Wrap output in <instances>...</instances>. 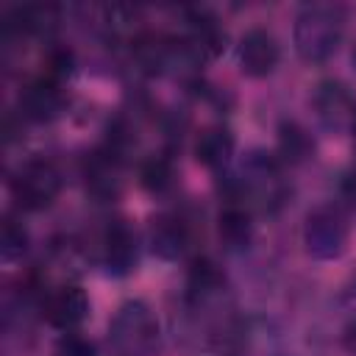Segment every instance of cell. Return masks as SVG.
<instances>
[{
    "label": "cell",
    "instance_id": "cell-1",
    "mask_svg": "<svg viewBox=\"0 0 356 356\" xmlns=\"http://www.w3.org/2000/svg\"><path fill=\"white\" fill-rule=\"evenodd\" d=\"M284 161L264 150H248L234 170L222 175V197L245 206L253 214H275L289 197V181Z\"/></svg>",
    "mask_w": 356,
    "mask_h": 356
},
{
    "label": "cell",
    "instance_id": "cell-4",
    "mask_svg": "<svg viewBox=\"0 0 356 356\" xmlns=\"http://www.w3.org/2000/svg\"><path fill=\"white\" fill-rule=\"evenodd\" d=\"M350 222L342 203H320L314 206L300 228V242L309 259L314 261H334L348 250Z\"/></svg>",
    "mask_w": 356,
    "mask_h": 356
},
{
    "label": "cell",
    "instance_id": "cell-11",
    "mask_svg": "<svg viewBox=\"0 0 356 356\" xmlns=\"http://www.w3.org/2000/svg\"><path fill=\"white\" fill-rule=\"evenodd\" d=\"M64 83L47 78V75H36L33 81H28L19 89V114L31 122H50L64 111Z\"/></svg>",
    "mask_w": 356,
    "mask_h": 356
},
{
    "label": "cell",
    "instance_id": "cell-6",
    "mask_svg": "<svg viewBox=\"0 0 356 356\" xmlns=\"http://www.w3.org/2000/svg\"><path fill=\"white\" fill-rule=\"evenodd\" d=\"M312 111L325 134H356V92L339 78H323L312 89Z\"/></svg>",
    "mask_w": 356,
    "mask_h": 356
},
{
    "label": "cell",
    "instance_id": "cell-9",
    "mask_svg": "<svg viewBox=\"0 0 356 356\" xmlns=\"http://www.w3.org/2000/svg\"><path fill=\"white\" fill-rule=\"evenodd\" d=\"M39 309H42V317L53 328L67 334V331H78L83 325V320L89 317L92 303H89V295L83 292V286L64 281V284H58V286H53L42 295Z\"/></svg>",
    "mask_w": 356,
    "mask_h": 356
},
{
    "label": "cell",
    "instance_id": "cell-21",
    "mask_svg": "<svg viewBox=\"0 0 356 356\" xmlns=\"http://www.w3.org/2000/svg\"><path fill=\"white\" fill-rule=\"evenodd\" d=\"M339 189H342V197H345L350 206H356V170H348V172L342 175Z\"/></svg>",
    "mask_w": 356,
    "mask_h": 356
},
{
    "label": "cell",
    "instance_id": "cell-13",
    "mask_svg": "<svg viewBox=\"0 0 356 356\" xmlns=\"http://www.w3.org/2000/svg\"><path fill=\"white\" fill-rule=\"evenodd\" d=\"M234 147H236L234 131L228 125L217 122V125H206L195 136L192 153H195L197 164H203L206 170H211L217 175H225L231 170V161H234Z\"/></svg>",
    "mask_w": 356,
    "mask_h": 356
},
{
    "label": "cell",
    "instance_id": "cell-8",
    "mask_svg": "<svg viewBox=\"0 0 356 356\" xmlns=\"http://www.w3.org/2000/svg\"><path fill=\"white\" fill-rule=\"evenodd\" d=\"M139 234L128 220H111L100 236V264L111 278H128L139 264Z\"/></svg>",
    "mask_w": 356,
    "mask_h": 356
},
{
    "label": "cell",
    "instance_id": "cell-10",
    "mask_svg": "<svg viewBox=\"0 0 356 356\" xmlns=\"http://www.w3.org/2000/svg\"><path fill=\"white\" fill-rule=\"evenodd\" d=\"M281 61V44L275 39L273 31L267 28H248L242 36H239V44H236V64L242 70V75L248 78H267L275 72Z\"/></svg>",
    "mask_w": 356,
    "mask_h": 356
},
{
    "label": "cell",
    "instance_id": "cell-23",
    "mask_svg": "<svg viewBox=\"0 0 356 356\" xmlns=\"http://www.w3.org/2000/svg\"><path fill=\"white\" fill-rule=\"evenodd\" d=\"M353 61H356V53H353Z\"/></svg>",
    "mask_w": 356,
    "mask_h": 356
},
{
    "label": "cell",
    "instance_id": "cell-3",
    "mask_svg": "<svg viewBox=\"0 0 356 356\" xmlns=\"http://www.w3.org/2000/svg\"><path fill=\"white\" fill-rule=\"evenodd\" d=\"M159 342H161L159 317L145 300L131 298L117 306L106 334L108 356H156Z\"/></svg>",
    "mask_w": 356,
    "mask_h": 356
},
{
    "label": "cell",
    "instance_id": "cell-2",
    "mask_svg": "<svg viewBox=\"0 0 356 356\" xmlns=\"http://www.w3.org/2000/svg\"><path fill=\"white\" fill-rule=\"evenodd\" d=\"M348 11L342 3H306L295 14L292 44L303 64H325L342 44Z\"/></svg>",
    "mask_w": 356,
    "mask_h": 356
},
{
    "label": "cell",
    "instance_id": "cell-7",
    "mask_svg": "<svg viewBox=\"0 0 356 356\" xmlns=\"http://www.w3.org/2000/svg\"><path fill=\"white\" fill-rule=\"evenodd\" d=\"M125 156H120L114 147L103 145L83 156L81 161V178L86 186V195H92L100 203L117 200L125 186Z\"/></svg>",
    "mask_w": 356,
    "mask_h": 356
},
{
    "label": "cell",
    "instance_id": "cell-19",
    "mask_svg": "<svg viewBox=\"0 0 356 356\" xmlns=\"http://www.w3.org/2000/svg\"><path fill=\"white\" fill-rule=\"evenodd\" d=\"M25 250H28V231H25V225L14 214H6L3 217V231H0V253H3V261H14Z\"/></svg>",
    "mask_w": 356,
    "mask_h": 356
},
{
    "label": "cell",
    "instance_id": "cell-16",
    "mask_svg": "<svg viewBox=\"0 0 356 356\" xmlns=\"http://www.w3.org/2000/svg\"><path fill=\"white\" fill-rule=\"evenodd\" d=\"M217 234L228 250H245L253 239V211L225 200V206L217 214Z\"/></svg>",
    "mask_w": 356,
    "mask_h": 356
},
{
    "label": "cell",
    "instance_id": "cell-17",
    "mask_svg": "<svg viewBox=\"0 0 356 356\" xmlns=\"http://www.w3.org/2000/svg\"><path fill=\"white\" fill-rule=\"evenodd\" d=\"M284 164H303L314 156V136L298 120H284L278 125V153Z\"/></svg>",
    "mask_w": 356,
    "mask_h": 356
},
{
    "label": "cell",
    "instance_id": "cell-20",
    "mask_svg": "<svg viewBox=\"0 0 356 356\" xmlns=\"http://www.w3.org/2000/svg\"><path fill=\"white\" fill-rule=\"evenodd\" d=\"M56 356H97V348L81 331H67L56 342Z\"/></svg>",
    "mask_w": 356,
    "mask_h": 356
},
{
    "label": "cell",
    "instance_id": "cell-12",
    "mask_svg": "<svg viewBox=\"0 0 356 356\" xmlns=\"http://www.w3.org/2000/svg\"><path fill=\"white\" fill-rule=\"evenodd\" d=\"M189 222L178 211H159L147 222V248L161 261H175L186 253Z\"/></svg>",
    "mask_w": 356,
    "mask_h": 356
},
{
    "label": "cell",
    "instance_id": "cell-18",
    "mask_svg": "<svg viewBox=\"0 0 356 356\" xmlns=\"http://www.w3.org/2000/svg\"><path fill=\"white\" fill-rule=\"evenodd\" d=\"M175 181V167L172 159L167 153H153L139 164V184L153 192V195H164Z\"/></svg>",
    "mask_w": 356,
    "mask_h": 356
},
{
    "label": "cell",
    "instance_id": "cell-5",
    "mask_svg": "<svg viewBox=\"0 0 356 356\" xmlns=\"http://www.w3.org/2000/svg\"><path fill=\"white\" fill-rule=\"evenodd\" d=\"M61 184H64L61 170L50 159L33 156L19 161V167L11 172L8 192L22 211H44L61 195Z\"/></svg>",
    "mask_w": 356,
    "mask_h": 356
},
{
    "label": "cell",
    "instance_id": "cell-14",
    "mask_svg": "<svg viewBox=\"0 0 356 356\" xmlns=\"http://www.w3.org/2000/svg\"><path fill=\"white\" fill-rule=\"evenodd\" d=\"M225 292V273L211 259H195L186 275V303L192 309H206Z\"/></svg>",
    "mask_w": 356,
    "mask_h": 356
},
{
    "label": "cell",
    "instance_id": "cell-15",
    "mask_svg": "<svg viewBox=\"0 0 356 356\" xmlns=\"http://www.w3.org/2000/svg\"><path fill=\"white\" fill-rule=\"evenodd\" d=\"M58 19H61L58 6H44V3L14 6L6 14V31L17 36H47L58 28Z\"/></svg>",
    "mask_w": 356,
    "mask_h": 356
},
{
    "label": "cell",
    "instance_id": "cell-22",
    "mask_svg": "<svg viewBox=\"0 0 356 356\" xmlns=\"http://www.w3.org/2000/svg\"><path fill=\"white\" fill-rule=\"evenodd\" d=\"M342 348L348 356H356V314L348 320V325L342 328Z\"/></svg>",
    "mask_w": 356,
    "mask_h": 356
}]
</instances>
